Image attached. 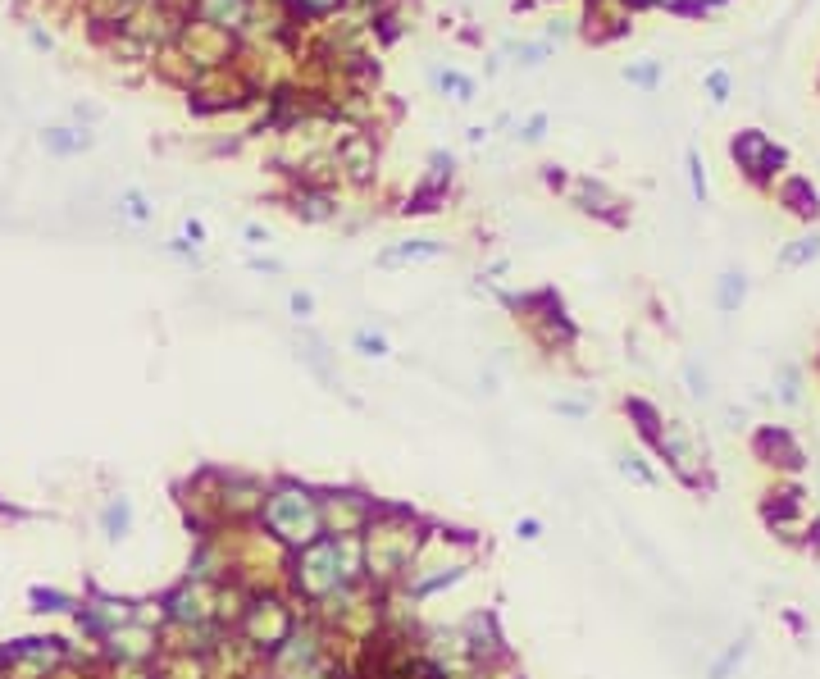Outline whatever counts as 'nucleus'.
<instances>
[{
	"label": "nucleus",
	"mask_w": 820,
	"mask_h": 679,
	"mask_svg": "<svg viewBox=\"0 0 820 679\" xmlns=\"http://www.w3.org/2000/svg\"><path fill=\"white\" fill-rule=\"evenodd\" d=\"M725 87H729V83H725V74H715V78H711V92H715V101H725Z\"/></svg>",
	"instance_id": "obj_21"
},
{
	"label": "nucleus",
	"mask_w": 820,
	"mask_h": 679,
	"mask_svg": "<svg viewBox=\"0 0 820 679\" xmlns=\"http://www.w3.org/2000/svg\"><path fill=\"white\" fill-rule=\"evenodd\" d=\"M738 301H743V278H734V274H729V278L720 283V305H725V310H734Z\"/></svg>",
	"instance_id": "obj_12"
},
{
	"label": "nucleus",
	"mask_w": 820,
	"mask_h": 679,
	"mask_svg": "<svg viewBox=\"0 0 820 679\" xmlns=\"http://www.w3.org/2000/svg\"><path fill=\"white\" fill-rule=\"evenodd\" d=\"M296 5V15H328V10H337L342 0H292Z\"/></svg>",
	"instance_id": "obj_14"
},
{
	"label": "nucleus",
	"mask_w": 820,
	"mask_h": 679,
	"mask_svg": "<svg viewBox=\"0 0 820 679\" xmlns=\"http://www.w3.org/2000/svg\"><path fill=\"white\" fill-rule=\"evenodd\" d=\"M296 210H301L305 219H324V215H328V196H324V192H305V196H296Z\"/></svg>",
	"instance_id": "obj_11"
},
{
	"label": "nucleus",
	"mask_w": 820,
	"mask_h": 679,
	"mask_svg": "<svg viewBox=\"0 0 820 679\" xmlns=\"http://www.w3.org/2000/svg\"><path fill=\"white\" fill-rule=\"evenodd\" d=\"M196 19L224 33H237L251 19V0H196Z\"/></svg>",
	"instance_id": "obj_4"
},
{
	"label": "nucleus",
	"mask_w": 820,
	"mask_h": 679,
	"mask_svg": "<svg viewBox=\"0 0 820 679\" xmlns=\"http://www.w3.org/2000/svg\"><path fill=\"white\" fill-rule=\"evenodd\" d=\"M360 347H365V352H374V356L383 352V343H378V337H369V333H360Z\"/></svg>",
	"instance_id": "obj_20"
},
{
	"label": "nucleus",
	"mask_w": 820,
	"mask_h": 679,
	"mask_svg": "<svg viewBox=\"0 0 820 679\" xmlns=\"http://www.w3.org/2000/svg\"><path fill=\"white\" fill-rule=\"evenodd\" d=\"M115 647H119L124 656L142 661V656L151 652V634H146V629H128V634H115Z\"/></svg>",
	"instance_id": "obj_8"
},
{
	"label": "nucleus",
	"mask_w": 820,
	"mask_h": 679,
	"mask_svg": "<svg viewBox=\"0 0 820 679\" xmlns=\"http://www.w3.org/2000/svg\"><path fill=\"white\" fill-rule=\"evenodd\" d=\"M124 210H128L133 219H146V215H151L146 201H142V192H128V196H124Z\"/></svg>",
	"instance_id": "obj_17"
},
{
	"label": "nucleus",
	"mask_w": 820,
	"mask_h": 679,
	"mask_svg": "<svg viewBox=\"0 0 820 679\" xmlns=\"http://www.w3.org/2000/svg\"><path fill=\"white\" fill-rule=\"evenodd\" d=\"M365 515H369V506H365V502H346V497H342V502H328L319 520H328L337 534H351V529H360V524H365Z\"/></svg>",
	"instance_id": "obj_7"
},
{
	"label": "nucleus",
	"mask_w": 820,
	"mask_h": 679,
	"mask_svg": "<svg viewBox=\"0 0 820 679\" xmlns=\"http://www.w3.org/2000/svg\"><path fill=\"white\" fill-rule=\"evenodd\" d=\"M269 524L287 538V543H310L315 534H319V511L305 502V493H278L274 502H269Z\"/></svg>",
	"instance_id": "obj_1"
},
{
	"label": "nucleus",
	"mask_w": 820,
	"mask_h": 679,
	"mask_svg": "<svg viewBox=\"0 0 820 679\" xmlns=\"http://www.w3.org/2000/svg\"><path fill=\"white\" fill-rule=\"evenodd\" d=\"M784 201H797V205H793L797 215H815V192H806V183H788V187H784Z\"/></svg>",
	"instance_id": "obj_9"
},
{
	"label": "nucleus",
	"mask_w": 820,
	"mask_h": 679,
	"mask_svg": "<svg viewBox=\"0 0 820 679\" xmlns=\"http://www.w3.org/2000/svg\"><path fill=\"white\" fill-rule=\"evenodd\" d=\"M811 255H820V237H806L802 246H793V251L784 255V265H802V260H811Z\"/></svg>",
	"instance_id": "obj_13"
},
{
	"label": "nucleus",
	"mask_w": 820,
	"mask_h": 679,
	"mask_svg": "<svg viewBox=\"0 0 820 679\" xmlns=\"http://www.w3.org/2000/svg\"><path fill=\"white\" fill-rule=\"evenodd\" d=\"M287 629H292V620H287V611H283L278 602H255L251 615H246V634H251L260 647H278V643L287 638Z\"/></svg>",
	"instance_id": "obj_2"
},
{
	"label": "nucleus",
	"mask_w": 820,
	"mask_h": 679,
	"mask_svg": "<svg viewBox=\"0 0 820 679\" xmlns=\"http://www.w3.org/2000/svg\"><path fill=\"white\" fill-rule=\"evenodd\" d=\"M133 5H137V0H105L101 15H105V19H128V15H133Z\"/></svg>",
	"instance_id": "obj_16"
},
{
	"label": "nucleus",
	"mask_w": 820,
	"mask_h": 679,
	"mask_svg": "<svg viewBox=\"0 0 820 679\" xmlns=\"http://www.w3.org/2000/svg\"><path fill=\"white\" fill-rule=\"evenodd\" d=\"M337 579H342V570H337V547H333V543H315V547L305 552V574H301V584H305L310 593H328V588H337Z\"/></svg>",
	"instance_id": "obj_3"
},
{
	"label": "nucleus",
	"mask_w": 820,
	"mask_h": 679,
	"mask_svg": "<svg viewBox=\"0 0 820 679\" xmlns=\"http://www.w3.org/2000/svg\"><path fill=\"white\" fill-rule=\"evenodd\" d=\"M292 310H296V315H310V296L296 292V296H292Z\"/></svg>",
	"instance_id": "obj_19"
},
{
	"label": "nucleus",
	"mask_w": 820,
	"mask_h": 679,
	"mask_svg": "<svg viewBox=\"0 0 820 679\" xmlns=\"http://www.w3.org/2000/svg\"><path fill=\"white\" fill-rule=\"evenodd\" d=\"M438 83H443V92H456V101H475V83L470 78H461V74H438Z\"/></svg>",
	"instance_id": "obj_10"
},
{
	"label": "nucleus",
	"mask_w": 820,
	"mask_h": 679,
	"mask_svg": "<svg viewBox=\"0 0 820 679\" xmlns=\"http://www.w3.org/2000/svg\"><path fill=\"white\" fill-rule=\"evenodd\" d=\"M337 155H342V165H346L351 178H369V169H374V142H369V137H360V133L346 137Z\"/></svg>",
	"instance_id": "obj_6"
},
{
	"label": "nucleus",
	"mask_w": 820,
	"mask_h": 679,
	"mask_svg": "<svg viewBox=\"0 0 820 679\" xmlns=\"http://www.w3.org/2000/svg\"><path fill=\"white\" fill-rule=\"evenodd\" d=\"M46 142H51L55 151H78V146H87V137H83V133H78V137H65V128L46 133Z\"/></svg>",
	"instance_id": "obj_15"
},
{
	"label": "nucleus",
	"mask_w": 820,
	"mask_h": 679,
	"mask_svg": "<svg viewBox=\"0 0 820 679\" xmlns=\"http://www.w3.org/2000/svg\"><path fill=\"white\" fill-rule=\"evenodd\" d=\"M174 679H201V665H196V661H192V665H187V661H178Z\"/></svg>",
	"instance_id": "obj_18"
},
{
	"label": "nucleus",
	"mask_w": 820,
	"mask_h": 679,
	"mask_svg": "<svg viewBox=\"0 0 820 679\" xmlns=\"http://www.w3.org/2000/svg\"><path fill=\"white\" fill-rule=\"evenodd\" d=\"M734 155H738V165L752 174V178H761L765 169H775L779 160H784V151H775L761 133H747V137H738L734 142Z\"/></svg>",
	"instance_id": "obj_5"
}]
</instances>
